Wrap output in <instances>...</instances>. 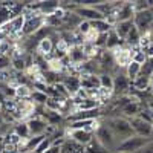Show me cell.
I'll list each match as a JSON object with an SVG mask.
<instances>
[{
	"instance_id": "1",
	"label": "cell",
	"mask_w": 153,
	"mask_h": 153,
	"mask_svg": "<svg viewBox=\"0 0 153 153\" xmlns=\"http://www.w3.org/2000/svg\"><path fill=\"white\" fill-rule=\"evenodd\" d=\"M106 126L113 132V135L118 138L120 143L135 135L133 130H132V127H130L129 120L124 118V117H112V118H109L106 121Z\"/></svg>"
},
{
	"instance_id": "2",
	"label": "cell",
	"mask_w": 153,
	"mask_h": 153,
	"mask_svg": "<svg viewBox=\"0 0 153 153\" xmlns=\"http://www.w3.org/2000/svg\"><path fill=\"white\" fill-rule=\"evenodd\" d=\"M150 141H153V139L133 135V136H130V138L124 139V141H121V143L117 146V149H115V153H135V152H138L139 149H143L144 146H147Z\"/></svg>"
},
{
	"instance_id": "3",
	"label": "cell",
	"mask_w": 153,
	"mask_h": 153,
	"mask_svg": "<svg viewBox=\"0 0 153 153\" xmlns=\"http://www.w3.org/2000/svg\"><path fill=\"white\" fill-rule=\"evenodd\" d=\"M94 136H95V139L106 150H115V149H117V146L120 144L118 138L113 135V132L109 129L106 124H101L98 129H97V132L94 133Z\"/></svg>"
},
{
	"instance_id": "4",
	"label": "cell",
	"mask_w": 153,
	"mask_h": 153,
	"mask_svg": "<svg viewBox=\"0 0 153 153\" xmlns=\"http://www.w3.org/2000/svg\"><path fill=\"white\" fill-rule=\"evenodd\" d=\"M132 22H133V26L139 31V34L144 35L153 25V9L150 8L141 12H135Z\"/></svg>"
},
{
	"instance_id": "5",
	"label": "cell",
	"mask_w": 153,
	"mask_h": 153,
	"mask_svg": "<svg viewBox=\"0 0 153 153\" xmlns=\"http://www.w3.org/2000/svg\"><path fill=\"white\" fill-rule=\"evenodd\" d=\"M129 123H130V127H132V130H133L135 135L153 139V126L152 124L146 123L144 120H141L139 117L129 118Z\"/></svg>"
},
{
	"instance_id": "6",
	"label": "cell",
	"mask_w": 153,
	"mask_h": 153,
	"mask_svg": "<svg viewBox=\"0 0 153 153\" xmlns=\"http://www.w3.org/2000/svg\"><path fill=\"white\" fill-rule=\"evenodd\" d=\"M65 136H66V139H71V141L80 144L83 147H86L87 144H91V141L94 139V133L87 132V130H71V129H66L65 130Z\"/></svg>"
},
{
	"instance_id": "7",
	"label": "cell",
	"mask_w": 153,
	"mask_h": 153,
	"mask_svg": "<svg viewBox=\"0 0 153 153\" xmlns=\"http://www.w3.org/2000/svg\"><path fill=\"white\" fill-rule=\"evenodd\" d=\"M74 12L78 16L81 20L86 22H97V20H106V17L101 14L100 11H97L94 6H76Z\"/></svg>"
},
{
	"instance_id": "8",
	"label": "cell",
	"mask_w": 153,
	"mask_h": 153,
	"mask_svg": "<svg viewBox=\"0 0 153 153\" xmlns=\"http://www.w3.org/2000/svg\"><path fill=\"white\" fill-rule=\"evenodd\" d=\"M110 52H112V57L115 60V65L120 66V68H126L132 61V49L129 46H127V48L120 46L117 49L110 51Z\"/></svg>"
},
{
	"instance_id": "9",
	"label": "cell",
	"mask_w": 153,
	"mask_h": 153,
	"mask_svg": "<svg viewBox=\"0 0 153 153\" xmlns=\"http://www.w3.org/2000/svg\"><path fill=\"white\" fill-rule=\"evenodd\" d=\"M31 136H43L48 130V123L42 117H32L26 121Z\"/></svg>"
},
{
	"instance_id": "10",
	"label": "cell",
	"mask_w": 153,
	"mask_h": 153,
	"mask_svg": "<svg viewBox=\"0 0 153 153\" xmlns=\"http://www.w3.org/2000/svg\"><path fill=\"white\" fill-rule=\"evenodd\" d=\"M61 83L65 84V87L68 89V92H69L71 98H72V97L81 89L80 76H78V75H74V74H66V75H65V78L61 80Z\"/></svg>"
},
{
	"instance_id": "11",
	"label": "cell",
	"mask_w": 153,
	"mask_h": 153,
	"mask_svg": "<svg viewBox=\"0 0 153 153\" xmlns=\"http://www.w3.org/2000/svg\"><path fill=\"white\" fill-rule=\"evenodd\" d=\"M130 89V80L126 76V74H118L113 76V94L123 95Z\"/></svg>"
},
{
	"instance_id": "12",
	"label": "cell",
	"mask_w": 153,
	"mask_h": 153,
	"mask_svg": "<svg viewBox=\"0 0 153 153\" xmlns=\"http://www.w3.org/2000/svg\"><path fill=\"white\" fill-rule=\"evenodd\" d=\"M54 48H55V45H54V40L51 37H46V38H43V40H40V42L37 43L38 55L43 57L45 60L54 54Z\"/></svg>"
},
{
	"instance_id": "13",
	"label": "cell",
	"mask_w": 153,
	"mask_h": 153,
	"mask_svg": "<svg viewBox=\"0 0 153 153\" xmlns=\"http://www.w3.org/2000/svg\"><path fill=\"white\" fill-rule=\"evenodd\" d=\"M141 100H133V101H130L127 106H124L123 109H121V113L124 115V118H133V117H138L139 115V112H141V109H143V104L139 103Z\"/></svg>"
},
{
	"instance_id": "14",
	"label": "cell",
	"mask_w": 153,
	"mask_h": 153,
	"mask_svg": "<svg viewBox=\"0 0 153 153\" xmlns=\"http://www.w3.org/2000/svg\"><path fill=\"white\" fill-rule=\"evenodd\" d=\"M150 86H152V80L150 76H146V75H139L133 81H130V87H133L136 92H149Z\"/></svg>"
},
{
	"instance_id": "15",
	"label": "cell",
	"mask_w": 153,
	"mask_h": 153,
	"mask_svg": "<svg viewBox=\"0 0 153 153\" xmlns=\"http://www.w3.org/2000/svg\"><path fill=\"white\" fill-rule=\"evenodd\" d=\"M132 26H133V22L132 20H126V22L115 23L112 29L117 32V35L121 38V40H126V37H127V34H129V31L132 29Z\"/></svg>"
},
{
	"instance_id": "16",
	"label": "cell",
	"mask_w": 153,
	"mask_h": 153,
	"mask_svg": "<svg viewBox=\"0 0 153 153\" xmlns=\"http://www.w3.org/2000/svg\"><path fill=\"white\" fill-rule=\"evenodd\" d=\"M109 51H113L121 46V38L117 35V32H115L113 29H110L107 34H106V45H104Z\"/></svg>"
},
{
	"instance_id": "17",
	"label": "cell",
	"mask_w": 153,
	"mask_h": 153,
	"mask_svg": "<svg viewBox=\"0 0 153 153\" xmlns=\"http://www.w3.org/2000/svg\"><path fill=\"white\" fill-rule=\"evenodd\" d=\"M61 153H86V147L71 141V139H66L61 147Z\"/></svg>"
},
{
	"instance_id": "18",
	"label": "cell",
	"mask_w": 153,
	"mask_h": 153,
	"mask_svg": "<svg viewBox=\"0 0 153 153\" xmlns=\"http://www.w3.org/2000/svg\"><path fill=\"white\" fill-rule=\"evenodd\" d=\"M141 75V65H138L136 61H130L129 65L126 66V76L129 78L130 81H133L136 76H139Z\"/></svg>"
},
{
	"instance_id": "19",
	"label": "cell",
	"mask_w": 153,
	"mask_h": 153,
	"mask_svg": "<svg viewBox=\"0 0 153 153\" xmlns=\"http://www.w3.org/2000/svg\"><path fill=\"white\" fill-rule=\"evenodd\" d=\"M43 120L48 123V126H57L58 123H61V121H63V115H61V113H58V112H52V110L45 109Z\"/></svg>"
},
{
	"instance_id": "20",
	"label": "cell",
	"mask_w": 153,
	"mask_h": 153,
	"mask_svg": "<svg viewBox=\"0 0 153 153\" xmlns=\"http://www.w3.org/2000/svg\"><path fill=\"white\" fill-rule=\"evenodd\" d=\"M139 42H141V34L135 26H132V29L126 37V43L129 48H135V46H139Z\"/></svg>"
},
{
	"instance_id": "21",
	"label": "cell",
	"mask_w": 153,
	"mask_h": 153,
	"mask_svg": "<svg viewBox=\"0 0 153 153\" xmlns=\"http://www.w3.org/2000/svg\"><path fill=\"white\" fill-rule=\"evenodd\" d=\"M14 132L20 139H29L31 138V133H29V129H28V124L26 121H19L16 126H14Z\"/></svg>"
},
{
	"instance_id": "22",
	"label": "cell",
	"mask_w": 153,
	"mask_h": 153,
	"mask_svg": "<svg viewBox=\"0 0 153 153\" xmlns=\"http://www.w3.org/2000/svg\"><path fill=\"white\" fill-rule=\"evenodd\" d=\"M31 94H32V89L28 84H22V86H17L14 89L16 100H29L31 98Z\"/></svg>"
},
{
	"instance_id": "23",
	"label": "cell",
	"mask_w": 153,
	"mask_h": 153,
	"mask_svg": "<svg viewBox=\"0 0 153 153\" xmlns=\"http://www.w3.org/2000/svg\"><path fill=\"white\" fill-rule=\"evenodd\" d=\"M98 78H100V87L101 89H104V91H112L113 89V76L110 74L103 72V74L98 75Z\"/></svg>"
},
{
	"instance_id": "24",
	"label": "cell",
	"mask_w": 153,
	"mask_h": 153,
	"mask_svg": "<svg viewBox=\"0 0 153 153\" xmlns=\"http://www.w3.org/2000/svg\"><path fill=\"white\" fill-rule=\"evenodd\" d=\"M91 26L98 32V34H107L112 29V25H109L107 20H97V22H91Z\"/></svg>"
},
{
	"instance_id": "25",
	"label": "cell",
	"mask_w": 153,
	"mask_h": 153,
	"mask_svg": "<svg viewBox=\"0 0 153 153\" xmlns=\"http://www.w3.org/2000/svg\"><path fill=\"white\" fill-rule=\"evenodd\" d=\"M29 101H31L34 106H37V104L45 106V104H46V101H48V95H46L45 92H40V91H32Z\"/></svg>"
},
{
	"instance_id": "26",
	"label": "cell",
	"mask_w": 153,
	"mask_h": 153,
	"mask_svg": "<svg viewBox=\"0 0 153 153\" xmlns=\"http://www.w3.org/2000/svg\"><path fill=\"white\" fill-rule=\"evenodd\" d=\"M52 144H54V136H46V135H45V138L40 141V144L35 147V150H34L32 153H45Z\"/></svg>"
},
{
	"instance_id": "27",
	"label": "cell",
	"mask_w": 153,
	"mask_h": 153,
	"mask_svg": "<svg viewBox=\"0 0 153 153\" xmlns=\"http://www.w3.org/2000/svg\"><path fill=\"white\" fill-rule=\"evenodd\" d=\"M92 29V26H91V22H86V20H81L80 23H78V26H76V32L78 34H81L83 37Z\"/></svg>"
},
{
	"instance_id": "28",
	"label": "cell",
	"mask_w": 153,
	"mask_h": 153,
	"mask_svg": "<svg viewBox=\"0 0 153 153\" xmlns=\"http://www.w3.org/2000/svg\"><path fill=\"white\" fill-rule=\"evenodd\" d=\"M11 68V57L0 55V71H6Z\"/></svg>"
},
{
	"instance_id": "29",
	"label": "cell",
	"mask_w": 153,
	"mask_h": 153,
	"mask_svg": "<svg viewBox=\"0 0 153 153\" xmlns=\"http://www.w3.org/2000/svg\"><path fill=\"white\" fill-rule=\"evenodd\" d=\"M135 153H153V141H150L147 146H144L143 149H139V150L135 152Z\"/></svg>"
},
{
	"instance_id": "30",
	"label": "cell",
	"mask_w": 153,
	"mask_h": 153,
	"mask_svg": "<svg viewBox=\"0 0 153 153\" xmlns=\"http://www.w3.org/2000/svg\"><path fill=\"white\" fill-rule=\"evenodd\" d=\"M61 147H63V146H54V144H52L45 153H61Z\"/></svg>"
},
{
	"instance_id": "31",
	"label": "cell",
	"mask_w": 153,
	"mask_h": 153,
	"mask_svg": "<svg viewBox=\"0 0 153 153\" xmlns=\"http://www.w3.org/2000/svg\"><path fill=\"white\" fill-rule=\"evenodd\" d=\"M0 109H2V101H0Z\"/></svg>"
}]
</instances>
